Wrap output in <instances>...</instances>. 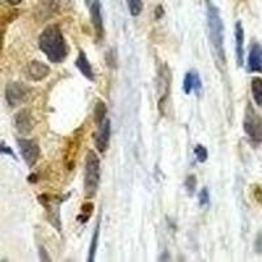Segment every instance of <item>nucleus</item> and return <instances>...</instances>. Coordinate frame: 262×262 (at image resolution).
Masks as SVG:
<instances>
[{
	"label": "nucleus",
	"instance_id": "f257e3e1",
	"mask_svg": "<svg viewBox=\"0 0 262 262\" xmlns=\"http://www.w3.org/2000/svg\"><path fill=\"white\" fill-rule=\"evenodd\" d=\"M38 46L51 63H62L69 55V46L59 25L53 24L42 30Z\"/></svg>",
	"mask_w": 262,
	"mask_h": 262
},
{
	"label": "nucleus",
	"instance_id": "f03ea898",
	"mask_svg": "<svg viewBox=\"0 0 262 262\" xmlns=\"http://www.w3.org/2000/svg\"><path fill=\"white\" fill-rule=\"evenodd\" d=\"M207 4V25H209V36L211 42L212 51L216 60L222 66L226 63V53H224V24L221 17V12L211 0H206Z\"/></svg>",
	"mask_w": 262,
	"mask_h": 262
},
{
	"label": "nucleus",
	"instance_id": "7ed1b4c3",
	"mask_svg": "<svg viewBox=\"0 0 262 262\" xmlns=\"http://www.w3.org/2000/svg\"><path fill=\"white\" fill-rule=\"evenodd\" d=\"M101 180V167L100 159L95 151H88L85 156V167H84V194L86 198H93L100 186Z\"/></svg>",
	"mask_w": 262,
	"mask_h": 262
},
{
	"label": "nucleus",
	"instance_id": "20e7f679",
	"mask_svg": "<svg viewBox=\"0 0 262 262\" xmlns=\"http://www.w3.org/2000/svg\"><path fill=\"white\" fill-rule=\"evenodd\" d=\"M243 126H244L245 134L252 143H262V117L257 113L252 104L247 105Z\"/></svg>",
	"mask_w": 262,
	"mask_h": 262
},
{
	"label": "nucleus",
	"instance_id": "39448f33",
	"mask_svg": "<svg viewBox=\"0 0 262 262\" xmlns=\"http://www.w3.org/2000/svg\"><path fill=\"white\" fill-rule=\"evenodd\" d=\"M20 154L29 168H33L41 156V148L36 140L33 139H18L17 140Z\"/></svg>",
	"mask_w": 262,
	"mask_h": 262
},
{
	"label": "nucleus",
	"instance_id": "423d86ee",
	"mask_svg": "<svg viewBox=\"0 0 262 262\" xmlns=\"http://www.w3.org/2000/svg\"><path fill=\"white\" fill-rule=\"evenodd\" d=\"M30 90L23 83H11L6 88V100L9 106H18L29 97Z\"/></svg>",
	"mask_w": 262,
	"mask_h": 262
},
{
	"label": "nucleus",
	"instance_id": "0eeeda50",
	"mask_svg": "<svg viewBox=\"0 0 262 262\" xmlns=\"http://www.w3.org/2000/svg\"><path fill=\"white\" fill-rule=\"evenodd\" d=\"M60 0H39L36 7V17L39 21H46L53 17L59 9Z\"/></svg>",
	"mask_w": 262,
	"mask_h": 262
},
{
	"label": "nucleus",
	"instance_id": "6e6552de",
	"mask_svg": "<svg viewBox=\"0 0 262 262\" xmlns=\"http://www.w3.org/2000/svg\"><path fill=\"white\" fill-rule=\"evenodd\" d=\"M111 135H112V123L111 119L105 118L104 122L100 125V130L97 133V137H96V148L98 149V152H106V149L109 148V144H111Z\"/></svg>",
	"mask_w": 262,
	"mask_h": 262
},
{
	"label": "nucleus",
	"instance_id": "1a4fd4ad",
	"mask_svg": "<svg viewBox=\"0 0 262 262\" xmlns=\"http://www.w3.org/2000/svg\"><path fill=\"white\" fill-rule=\"evenodd\" d=\"M91 21H92V25L95 28L96 38L97 41H102L104 38V20H102L101 15V4L98 0H95L92 4H91Z\"/></svg>",
	"mask_w": 262,
	"mask_h": 262
},
{
	"label": "nucleus",
	"instance_id": "9d476101",
	"mask_svg": "<svg viewBox=\"0 0 262 262\" xmlns=\"http://www.w3.org/2000/svg\"><path fill=\"white\" fill-rule=\"evenodd\" d=\"M34 118L28 109H23L15 116V126L20 134H30L34 128Z\"/></svg>",
	"mask_w": 262,
	"mask_h": 262
},
{
	"label": "nucleus",
	"instance_id": "9b49d317",
	"mask_svg": "<svg viewBox=\"0 0 262 262\" xmlns=\"http://www.w3.org/2000/svg\"><path fill=\"white\" fill-rule=\"evenodd\" d=\"M27 75L28 78L32 79V80L41 81L50 75V67L43 62H39V60H32L27 66Z\"/></svg>",
	"mask_w": 262,
	"mask_h": 262
},
{
	"label": "nucleus",
	"instance_id": "f8f14e48",
	"mask_svg": "<svg viewBox=\"0 0 262 262\" xmlns=\"http://www.w3.org/2000/svg\"><path fill=\"white\" fill-rule=\"evenodd\" d=\"M248 71L262 72V46L257 42L250 46L248 55Z\"/></svg>",
	"mask_w": 262,
	"mask_h": 262
},
{
	"label": "nucleus",
	"instance_id": "ddd939ff",
	"mask_svg": "<svg viewBox=\"0 0 262 262\" xmlns=\"http://www.w3.org/2000/svg\"><path fill=\"white\" fill-rule=\"evenodd\" d=\"M202 81H201L200 74L196 71L186 72L184 78V92L186 95H190L191 92H195V95L201 96L202 93Z\"/></svg>",
	"mask_w": 262,
	"mask_h": 262
},
{
	"label": "nucleus",
	"instance_id": "4468645a",
	"mask_svg": "<svg viewBox=\"0 0 262 262\" xmlns=\"http://www.w3.org/2000/svg\"><path fill=\"white\" fill-rule=\"evenodd\" d=\"M235 51H236V62L238 67L244 64V28L242 21H237L235 25Z\"/></svg>",
	"mask_w": 262,
	"mask_h": 262
},
{
	"label": "nucleus",
	"instance_id": "2eb2a0df",
	"mask_svg": "<svg viewBox=\"0 0 262 262\" xmlns=\"http://www.w3.org/2000/svg\"><path fill=\"white\" fill-rule=\"evenodd\" d=\"M75 64H76V67H78L79 71H80L81 74H83L84 76L88 79V80H91V81L95 80V72H93L92 64L90 63V60H88V58H86V54L84 53L83 50L79 51L78 59H76Z\"/></svg>",
	"mask_w": 262,
	"mask_h": 262
},
{
	"label": "nucleus",
	"instance_id": "dca6fc26",
	"mask_svg": "<svg viewBox=\"0 0 262 262\" xmlns=\"http://www.w3.org/2000/svg\"><path fill=\"white\" fill-rule=\"evenodd\" d=\"M79 134V133H78ZM78 134L75 135L72 139L69 140V148L66 149V165L70 170L74 168L75 165V159H76V154H78V149L80 147V138L78 137Z\"/></svg>",
	"mask_w": 262,
	"mask_h": 262
},
{
	"label": "nucleus",
	"instance_id": "f3484780",
	"mask_svg": "<svg viewBox=\"0 0 262 262\" xmlns=\"http://www.w3.org/2000/svg\"><path fill=\"white\" fill-rule=\"evenodd\" d=\"M250 90H252V96L256 102L257 106L262 107V79L253 78L250 83Z\"/></svg>",
	"mask_w": 262,
	"mask_h": 262
},
{
	"label": "nucleus",
	"instance_id": "a211bd4d",
	"mask_svg": "<svg viewBox=\"0 0 262 262\" xmlns=\"http://www.w3.org/2000/svg\"><path fill=\"white\" fill-rule=\"evenodd\" d=\"M98 237H100V217H98L97 224H96L95 232H93V236H92V242H91V245H90V252H88V262L95 261L96 250H97V247H98Z\"/></svg>",
	"mask_w": 262,
	"mask_h": 262
},
{
	"label": "nucleus",
	"instance_id": "6ab92c4d",
	"mask_svg": "<svg viewBox=\"0 0 262 262\" xmlns=\"http://www.w3.org/2000/svg\"><path fill=\"white\" fill-rule=\"evenodd\" d=\"M128 12L133 17H138L143 11V0H126Z\"/></svg>",
	"mask_w": 262,
	"mask_h": 262
},
{
	"label": "nucleus",
	"instance_id": "aec40b11",
	"mask_svg": "<svg viewBox=\"0 0 262 262\" xmlns=\"http://www.w3.org/2000/svg\"><path fill=\"white\" fill-rule=\"evenodd\" d=\"M105 117H106V105L104 101H97L95 106V122L100 126L105 121Z\"/></svg>",
	"mask_w": 262,
	"mask_h": 262
},
{
	"label": "nucleus",
	"instance_id": "412c9836",
	"mask_svg": "<svg viewBox=\"0 0 262 262\" xmlns=\"http://www.w3.org/2000/svg\"><path fill=\"white\" fill-rule=\"evenodd\" d=\"M92 211H93L92 203H84V205L81 206V211H80V215L78 216V221L81 222V223H86L88 219H90L91 214H92Z\"/></svg>",
	"mask_w": 262,
	"mask_h": 262
},
{
	"label": "nucleus",
	"instance_id": "4be33fe9",
	"mask_svg": "<svg viewBox=\"0 0 262 262\" xmlns=\"http://www.w3.org/2000/svg\"><path fill=\"white\" fill-rule=\"evenodd\" d=\"M194 155H195L196 160L200 161V163H205L207 158H209V152H207L206 147H203L202 144H196L194 147Z\"/></svg>",
	"mask_w": 262,
	"mask_h": 262
},
{
	"label": "nucleus",
	"instance_id": "5701e85b",
	"mask_svg": "<svg viewBox=\"0 0 262 262\" xmlns=\"http://www.w3.org/2000/svg\"><path fill=\"white\" fill-rule=\"evenodd\" d=\"M185 188H186V190H188L189 194H193L194 191H195V188H196L195 176L190 174V176L186 177V180H185Z\"/></svg>",
	"mask_w": 262,
	"mask_h": 262
},
{
	"label": "nucleus",
	"instance_id": "b1692460",
	"mask_svg": "<svg viewBox=\"0 0 262 262\" xmlns=\"http://www.w3.org/2000/svg\"><path fill=\"white\" fill-rule=\"evenodd\" d=\"M200 205L202 206V207L210 205V193H209V189H207V188H202V190H201V193H200Z\"/></svg>",
	"mask_w": 262,
	"mask_h": 262
},
{
	"label": "nucleus",
	"instance_id": "393cba45",
	"mask_svg": "<svg viewBox=\"0 0 262 262\" xmlns=\"http://www.w3.org/2000/svg\"><path fill=\"white\" fill-rule=\"evenodd\" d=\"M0 154H4V155H9L11 158L16 159V155L13 154V151L11 148H9L8 146H6L4 143H0Z\"/></svg>",
	"mask_w": 262,
	"mask_h": 262
},
{
	"label": "nucleus",
	"instance_id": "a878e982",
	"mask_svg": "<svg viewBox=\"0 0 262 262\" xmlns=\"http://www.w3.org/2000/svg\"><path fill=\"white\" fill-rule=\"evenodd\" d=\"M39 256H41L42 261H50V257H49V254L45 252L43 247H39Z\"/></svg>",
	"mask_w": 262,
	"mask_h": 262
},
{
	"label": "nucleus",
	"instance_id": "bb28decb",
	"mask_svg": "<svg viewBox=\"0 0 262 262\" xmlns=\"http://www.w3.org/2000/svg\"><path fill=\"white\" fill-rule=\"evenodd\" d=\"M256 245H257V250H258V252H262V235L258 236Z\"/></svg>",
	"mask_w": 262,
	"mask_h": 262
},
{
	"label": "nucleus",
	"instance_id": "cd10ccee",
	"mask_svg": "<svg viewBox=\"0 0 262 262\" xmlns=\"http://www.w3.org/2000/svg\"><path fill=\"white\" fill-rule=\"evenodd\" d=\"M161 16H164V11H163V8H161V6H159L158 8H156V17L160 18Z\"/></svg>",
	"mask_w": 262,
	"mask_h": 262
},
{
	"label": "nucleus",
	"instance_id": "c85d7f7f",
	"mask_svg": "<svg viewBox=\"0 0 262 262\" xmlns=\"http://www.w3.org/2000/svg\"><path fill=\"white\" fill-rule=\"evenodd\" d=\"M6 2L8 4H11V6H18L23 0H6Z\"/></svg>",
	"mask_w": 262,
	"mask_h": 262
}]
</instances>
